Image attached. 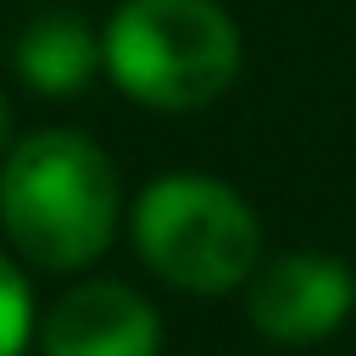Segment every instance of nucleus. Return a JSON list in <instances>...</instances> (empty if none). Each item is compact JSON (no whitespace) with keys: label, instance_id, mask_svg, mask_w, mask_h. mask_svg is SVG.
<instances>
[{"label":"nucleus","instance_id":"nucleus-1","mask_svg":"<svg viewBox=\"0 0 356 356\" xmlns=\"http://www.w3.org/2000/svg\"><path fill=\"white\" fill-rule=\"evenodd\" d=\"M0 222L39 267H83L117 234V172L72 128L28 134L0 167Z\"/></svg>","mask_w":356,"mask_h":356},{"label":"nucleus","instance_id":"nucleus-2","mask_svg":"<svg viewBox=\"0 0 356 356\" xmlns=\"http://www.w3.org/2000/svg\"><path fill=\"white\" fill-rule=\"evenodd\" d=\"M106 72L150 111H195L239 72V33L211 0H128L106 22Z\"/></svg>","mask_w":356,"mask_h":356},{"label":"nucleus","instance_id":"nucleus-3","mask_svg":"<svg viewBox=\"0 0 356 356\" xmlns=\"http://www.w3.org/2000/svg\"><path fill=\"white\" fill-rule=\"evenodd\" d=\"M139 256L178 289L222 295L256 273L261 228L250 206L217 178H161L134 206Z\"/></svg>","mask_w":356,"mask_h":356},{"label":"nucleus","instance_id":"nucleus-4","mask_svg":"<svg viewBox=\"0 0 356 356\" xmlns=\"http://www.w3.org/2000/svg\"><path fill=\"white\" fill-rule=\"evenodd\" d=\"M350 273L328 256H278L250 278V323L273 345H317L350 312Z\"/></svg>","mask_w":356,"mask_h":356},{"label":"nucleus","instance_id":"nucleus-5","mask_svg":"<svg viewBox=\"0 0 356 356\" xmlns=\"http://www.w3.org/2000/svg\"><path fill=\"white\" fill-rule=\"evenodd\" d=\"M39 339H44V356H156L161 323L145 295L111 278H95L67 289L44 312Z\"/></svg>","mask_w":356,"mask_h":356},{"label":"nucleus","instance_id":"nucleus-6","mask_svg":"<svg viewBox=\"0 0 356 356\" xmlns=\"http://www.w3.org/2000/svg\"><path fill=\"white\" fill-rule=\"evenodd\" d=\"M100 67V44L72 11H44L17 39V72L39 95H78Z\"/></svg>","mask_w":356,"mask_h":356},{"label":"nucleus","instance_id":"nucleus-7","mask_svg":"<svg viewBox=\"0 0 356 356\" xmlns=\"http://www.w3.org/2000/svg\"><path fill=\"white\" fill-rule=\"evenodd\" d=\"M28 328H33V300H28V284H22V273L0 256V356H22Z\"/></svg>","mask_w":356,"mask_h":356},{"label":"nucleus","instance_id":"nucleus-8","mask_svg":"<svg viewBox=\"0 0 356 356\" xmlns=\"http://www.w3.org/2000/svg\"><path fill=\"white\" fill-rule=\"evenodd\" d=\"M6 128H11V111H6V95H0V145H6Z\"/></svg>","mask_w":356,"mask_h":356}]
</instances>
